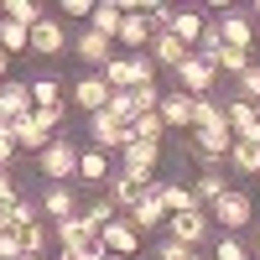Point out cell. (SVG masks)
Returning <instances> with one entry per match:
<instances>
[{"label":"cell","instance_id":"obj_31","mask_svg":"<svg viewBox=\"0 0 260 260\" xmlns=\"http://www.w3.org/2000/svg\"><path fill=\"white\" fill-rule=\"evenodd\" d=\"M0 47L6 52H31V26H16V21L0 16Z\"/></svg>","mask_w":260,"mask_h":260},{"label":"cell","instance_id":"obj_27","mask_svg":"<svg viewBox=\"0 0 260 260\" xmlns=\"http://www.w3.org/2000/svg\"><path fill=\"white\" fill-rule=\"evenodd\" d=\"M0 16L16 21V26H37V21H47V11H42L37 0H6V6H0Z\"/></svg>","mask_w":260,"mask_h":260},{"label":"cell","instance_id":"obj_33","mask_svg":"<svg viewBox=\"0 0 260 260\" xmlns=\"http://www.w3.org/2000/svg\"><path fill=\"white\" fill-rule=\"evenodd\" d=\"M130 136H136V141H151V146H161V136H167V125H161V110H156V115H141L136 125H130Z\"/></svg>","mask_w":260,"mask_h":260},{"label":"cell","instance_id":"obj_22","mask_svg":"<svg viewBox=\"0 0 260 260\" xmlns=\"http://www.w3.org/2000/svg\"><path fill=\"white\" fill-rule=\"evenodd\" d=\"M11 130H16V146H31V151H37V156H42V151H47V146H52V130H47V125H42V120H37V110H31L26 120H16Z\"/></svg>","mask_w":260,"mask_h":260},{"label":"cell","instance_id":"obj_49","mask_svg":"<svg viewBox=\"0 0 260 260\" xmlns=\"http://www.w3.org/2000/svg\"><path fill=\"white\" fill-rule=\"evenodd\" d=\"M255 68H260V57H255Z\"/></svg>","mask_w":260,"mask_h":260},{"label":"cell","instance_id":"obj_12","mask_svg":"<svg viewBox=\"0 0 260 260\" xmlns=\"http://www.w3.org/2000/svg\"><path fill=\"white\" fill-rule=\"evenodd\" d=\"M203 26H208V16H203V11H192V6H182V11H172V16H167V26H161V31H172L177 42H187V47L198 52Z\"/></svg>","mask_w":260,"mask_h":260},{"label":"cell","instance_id":"obj_36","mask_svg":"<svg viewBox=\"0 0 260 260\" xmlns=\"http://www.w3.org/2000/svg\"><path fill=\"white\" fill-rule=\"evenodd\" d=\"M83 213H89V219L104 229V224H110V219H120V208L110 203V192H99V198H89V208H83Z\"/></svg>","mask_w":260,"mask_h":260},{"label":"cell","instance_id":"obj_19","mask_svg":"<svg viewBox=\"0 0 260 260\" xmlns=\"http://www.w3.org/2000/svg\"><path fill=\"white\" fill-rule=\"evenodd\" d=\"M192 94H182V89H172V94H161V125L167 130H187L192 125Z\"/></svg>","mask_w":260,"mask_h":260},{"label":"cell","instance_id":"obj_29","mask_svg":"<svg viewBox=\"0 0 260 260\" xmlns=\"http://www.w3.org/2000/svg\"><path fill=\"white\" fill-rule=\"evenodd\" d=\"M161 203H167V213H192L198 208L192 187H182V182H161Z\"/></svg>","mask_w":260,"mask_h":260},{"label":"cell","instance_id":"obj_47","mask_svg":"<svg viewBox=\"0 0 260 260\" xmlns=\"http://www.w3.org/2000/svg\"><path fill=\"white\" fill-rule=\"evenodd\" d=\"M255 16H260V0H255Z\"/></svg>","mask_w":260,"mask_h":260},{"label":"cell","instance_id":"obj_39","mask_svg":"<svg viewBox=\"0 0 260 260\" xmlns=\"http://www.w3.org/2000/svg\"><path fill=\"white\" fill-rule=\"evenodd\" d=\"M234 99L260 104V68H245V73H240V94H234Z\"/></svg>","mask_w":260,"mask_h":260},{"label":"cell","instance_id":"obj_35","mask_svg":"<svg viewBox=\"0 0 260 260\" xmlns=\"http://www.w3.org/2000/svg\"><path fill=\"white\" fill-rule=\"evenodd\" d=\"M213 260H255V255H250V245L240 240V234H224V240L213 245Z\"/></svg>","mask_w":260,"mask_h":260},{"label":"cell","instance_id":"obj_21","mask_svg":"<svg viewBox=\"0 0 260 260\" xmlns=\"http://www.w3.org/2000/svg\"><path fill=\"white\" fill-rule=\"evenodd\" d=\"M73 47H78V57H83V62H94V73H99L104 62H110V57H115V42H110V37H99L94 26L83 31V37L73 42Z\"/></svg>","mask_w":260,"mask_h":260},{"label":"cell","instance_id":"obj_3","mask_svg":"<svg viewBox=\"0 0 260 260\" xmlns=\"http://www.w3.org/2000/svg\"><path fill=\"white\" fill-rule=\"evenodd\" d=\"M208 219L219 224V229H250V219H255V203H250V192H245V187H229L224 198L208 208Z\"/></svg>","mask_w":260,"mask_h":260},{"label":"cell","instance_id":"obj_32","mask_svg":"<svg viewBox=\"0 0 260 260\" xmlns=\"http://www.w3.org/2000/svg\"><path fill=\"white\" fill-rule=\"evenodd\" d=\"M16 245H21V255H47V229H42V224L16 229Z\"/></svg>","mask_w":260,"mask_h":260},{"label":"cell","instance_id":"obj_17","mask_svg":"<svg viewBox=\"0 0 260 260\" xmlns=\"http://www.w3.org/2000/svg\"><path fill=\"white\" fill-rule=\"evenodd\" d=\"M52 234H57V245H62V250H73V245H89V240H99V224L89 219V213H73V219L52 224Z\"/></svg>","mask_w":260,"mask_h":260},{"label":"cell","instance_id":"obj_23","mask_svg":"<svg viewBox=\"0 0 260 260\" xmlns=\"http://www.w3.org/2000/svg\"><path fill=\"white\" fill-rule=\"evenodd\" d=\"M120 26H125V6H120V0H99V6H94V31L115 42Z\"/></svg>","mask_w":260,"mask_h":260},{"label":"cell","instance_id":"obj_14","mask_svg":"<svg viewBox=\"0 0 260 260\" xmlns=\"http://www.w3.org/2000/svg\"><path fill=\"white\" fill-rule=\"evenodd\" d=\"M187 52H192L187 42H177L172 31H156V37H151V52H146V57L156 62V68H172V73H177L182 62H187Z\"/></svg>","mask_w":260,"mask_h":260},{"label":"cell","instance_id":"obj_45","mask_svg":"<svg viewBox=\"0 0 260 260\" xmlns=\"http://www.w3.org/2000/svg\"><path fill=\"white\" fill-rule=\"evenodd\" d=\"M250 255H255V260H260V229H255V245H250Z\"/></svg>","mask_w":260,"mask_h":260},{"label":"cell","instance_id":"obj_13","mask_svg":"<svg viewBox=\"0 0 260 260\" xmlns=\"http://www.w3.org/2000/svg\"><path fill=\"white\" fill-rule=\"evenodd\" d=\"M219 37H224V47H245V52H250V47H255V21H250L245 11L229 6V11L219 16Z\"/></svg>","mask_w":260,"mask_h":260},{"label":"cell","instance_id":"obj_20","mask_svg":"<svg viewBox=\"0 0 260 260\" xmlns=\"http://www.w3.org/2000/svg\"><path fill=\"white\" fill-rule=\"evenodd\" d=\"M73 104H83L89 115H99V110H110V83H104L99 73H89V78H78L73 83Z\"/></svg>","mask_w":260,"mask_h":260},{"label":"cell","instance_id":"obj_34","mask_svg":"<svg viewBox=\"0 0 260 260\" xmlns=\"http://www.w3.org/2000/svg\"><path fill=\"white\" fill-rule=\"evenodd\" d=\"M31 104H37V110H52V104H62L57 78H37V83H31Z\"/></svg>","mask_w":260,"mask_h":260},{"label":"cell","instance_id":"obj_42","mask_svg":"<svg viewBox=\"0 0 260 260\" xmlns=\"http://www.w3.org/2000/svg\"><path fill=\"white\" fill-rule=\"evenodd\" d=\"M62 16H94V0H62Z\"/></svg>","mask_w":260,"mask_h":260},{"label":"cell","instance_id":"obj_28","mask_svg":"<svg viewBox=\"0 0 260 260\" xmlns=\"http://www.w3.org/2000/svg\"><path fill=\"white\" fill-rule=\"evenodd\" d=\"M213 68L240 78L245 68H255V52H245V47H219V52H213Z\"/></svg>","mask_w":260,"mask_h":260},{"label":"cell","instance_id":"obj_24","mask_svg":"<svg viewBox=\"0 0 260 260\" xmlns=\"http://www.w3.org/2000/svg\"><path fill=\"white\" fill-rule=\"evenodd\" d=\"M141 192H146V187H141L136 177H125V172H115V177H110V203H115L120 213L136 208V203H141Z\"/></svg>","mask_w":260,"mask_h":260},{"label":"cell","instance_id":"obj_7","mask_svg":"<svg viewBox=\"0 0 260 260\" xmlns=\"http://www.w3.org/2000/svg\"><path fill=\"white\" fill-rule=\"evenodd\" d=\"M151 37H156V26L141 16V6L136 0H125V26H120V47H130V52H151Z\"/></svg>","mask_w":260,"mask_h":260},{"label":"cell","instance_id":"obj_37","mask_svg":"<svg viewBox=\"0 0 260 260\" xmlns=\"http://www.w3.org/2000/svg\"><path fill=\"white\" fill-rule=\"evenodd\" d=\"M37 213H42V203H31V198H16V203H11V229H26V224H37Z\"/></svg>","mask_w":260,"mask_h":260},{"label":"cell","instance_id":"obj_48","mask_svg":"<svg viewBox=\"0 0 260 260\" xmlns=\"http://www.w3.org/2000/svg\"><path fill=\"white\" fill-rule=\"evenodd\" d=\"M104 260H120V255H104Z\"/></svg>","mask_w":260,"mask_h":260},{"label":"cell","instance_id":"obj_4","mask_svg":"<svg viewBox=\"0 0 260 260\" xmlns=\"http://www.w3.org/2000/svg\"><path fill=\"white\" fill-rule=\"evenodd\" d=\"M213 83H219V68H213V57L187 52V62L177 68V89H182V94H192V99H208Z\"/></svg>","mask_w":260,"mask_h":260},{"label":"cell","instance_id":"obj_16","mask_svg":"<svg viewBox=\"0 0 260 260\" xmlns=\"http://www.w3.org/2000/svg\"><path fill=\"white\" fill-rule=\"evenodd\" d=\"M192 130H198V136H219V130H229L224 99H198V104H192ZM229 136H234V130H229Z\"/></svg>","mask_w":260,"mask_h":260},{"label":"cell","instance_id":"obj_30","mask_svg":"<svg viewBox=\"0 0 260 260\" xmlns=\"http://www.w3.org/2000/svg\"><path fill=\"white\" fill-rule=\"evenodd\" d=\"M78 177L83 182H110V156H104V151H83L78 156Z\"/></svg>","mask_w":260,"mask_h":260},{"label":"cell","instance_id":"obj_44","mask_svg":"<svg viewBox=\"0 0 260 260\" xmlns=\"http://www.w3.org/2000/svg\"><path fill=\"white\" fill-rule=\"evenodd\" d=\"M6 73H11V52L0 47V78H6Z\"/></svg>","mask_w":260,"mask_h":260},{"label":"cell","instance_id":"obj_46","mask_svg":"<svg viewBox=\"0 0 260 260\" xmlns=\"http://www.w3.org/2000/svg\"><path fill=\"white\" fill-rule=\"evenodd\" d=\"M21 260H52V255H21Z\"/></svg>","mask_w":260,"mask_h":260},{"label":"cell","instance_id":"obj_41","mask_svg":"<svg viewBox=\"0 0 260 260\" xmlns=\"http://www.w3.org/2000/svg\"><path fill=\"white\" fill-rule=\"evenodd\" d=\"M0 260H21V245H16V229L0 234Z\"/></svg>","mask_w":260,"mask_h":260},{"label":"cell","instance_id":"obj_38","mask_svg":"<svg viewBox=\"0 0 260 260\" xmlns=\"http://www.w3.org/2000/svg\"><path fill=\"white\" fill-rule=\"evenodd\" d=\"M156 260H208L203 250H187V245H177V240H167L161 250H156Z\"/></svg>","mask_w":260,"mask_h":260},{"label":"cell","instance_id":"obj_26","mask_svg":"<svg viewBox=\"0 0 260 260\" xmlns=\"http://www.w3.org/2000/svg\"><path fill=\"white\" fill-rule=\"evenodd\" d=\"M229 167L240 172V177H260V141H234Z\"/></svg>","mask_w":260,"mask_h":260},{"label":"cell","instance_id":"obj_1","mask_svg":"<svg viewBox=\"0 0 260 260\" xmlns=\"http://www.w3.org/2000/svg\"><path fill=\"white\" fill-rule=\"evenodd\" d=\"M78 156H83V151H78L73 141L52 136V146L37 156V172H42L47 182H73V177H78Z\"/></svg>","mask_w":260,"mask_h":260},{"label":"cell","instance_id":"obj_8","mask_svg":"<svg viewBox=\"0 0 260 260\" xmlns=\"http://www.w3.org/2000/svg\"><path fill=\"white\" fill-rule=\"evenodd\" d=\"M125 219L136 224V229H167V219H172V213H167V203H161V182H151V187L141 192V203L130 208Z\"/></svg>","mask_w":260,"mask_h":260},{"label":"cell","instance_id":"obj_18","mask_svg":"<svg viewBox=\"0 0 260 260\" xmlns=\"http://www.w3.org/2000/svg\"><path fill=\"white\" fill-rule=\"evenodd\" d=\"M62 47H68V31H62V21H37V26H31V52L37 57H57Z\"/></svg>","mask_w":260,"mask_h":260},{"label":"cell","instance_id":"obj_11","mask_svg":"<svg viewBox=\"0 0 260 260\" xmlns=\"http://www.w3.org/2000/svg\"><path fill=\"white\" fill-rule=\"evenodd\" d=\"M224 115H229L234 141H260V104H250V99H224Z\"/></svg>","mask_w":260,"mask_h":260},{"label":"cell","instance_id":"obj_51","mask_svg":"<svg viewBox=\"0 0 260 260\" xmlns=\"http://www.w3.org/2000/svg\"><path fill=\"white\" fill-rule=\"evenodd\" d=\"M0 172H6V167H0Z\"/></svg>","mask_w":260,"mask_h":260},{"label":"cell","instance_id":"obj_43","mask_svg":"<svg viewBox=\"0 0 260 260\" xmlns=\"http://www.w3.org/2000/svg\"><path fill=\"white\" fill-rule=\"evenodd\" d=\"M0 234H11V203H0Z\"/></svg>","mask_w":260,"mask_h":260},{"label":"cell","instance_id":"obj_50","mask_svg":"<svg viewBox=\"0 0 260 260\" xmlns=\"http://www.w3.org/2000/svg\"><path fill=\"white\" fill-rule=\"evenodd\" d=\"M0 83H6V78H0Z\"/></svg>","mask_w":260,"mask_h":260},{"label":"cell","instance_id":"obj_6","mask_svg":"<svg viewBox=\"0 0 260 260\" xmlns=\"http://www.w3.org/2000/svg\"><path fill=\"white\" fill-rule=\"evenodd\" d=\"M31 110H37V104H31V83H21V78H6V83H0V125L26 120Z\"/></svg>","mask_w":260,"mask_h":260},{"label":"cell","instance_id":"obj_9","mask_svg":"<svg viewBox=\"0 0 260 260\" xmlns=\"http://www.w3.org/2000/svg\"><path fill=\"white\" fill-rule=\"evenodd\" d=\"M99 240H104V250H110V255H120V260H130V255L141 250V229H136V224H130L125 213H120V219H110V224L99 229Z\"/></svg>","mask_w":260,"mask_h":260},{"label":"cell","instance_id":"obj_10","mask_svg":"<svg viewBox=\"0 0 260 260\" xmlns=\"http://www.w3.org/2000/svg\"><path fill=\"white\" fill-rule=\"evenodd\" d=\"M89 136H94V151H125V141H130V130L110 115V110H99V115H89Z\"/></svg>","mask_w":260,"mask_h":260},{"label":"cell","instance_id":"obj_40","mask_svg":"<svg viewBox=\"0 0 260 260\" xmlns=\"http://www.w3.org/2000/svg\"><path fill=\"white\" fill-rule=\"evenodd\" d=\"M16 151H21V146H16V130H11V125H0V167H11V161H16Z\"/></svg>","mask_w":260,"mask_h":260},{"label":"cell","instance_id":"obj_2","mask_svg":"<svg viewBox=\"0 0 260 260\" xmlns=\"http://www.w3.org/2000/svg\"><path fill=\"white\" fill-rule=\"evenodd\" d=\"M167 234H172L177 245H187V250H203V245L213 240V219H208V208L172 213V219H167Z\"/></svg>","mask_w":260,"mask_h":260},{"label":"cell","instance_id":"obj_5","mask_svg":"<svg viewBox=\"0 0 260 260\" xmlns=\"http://www.w3.org/2000/svg\"><path fill=\"white\" fill-rule=\"evenodd\" d=\"M156 156H161V146H151V141H136V136H130L125 151H120L125 177H136L141 187H151V182H156V177H151V172H156Z\"/></svg>","mask_w":260,"mask_h":260},{"label":"cell","instance_id":"obj_25","mask_svg":"<svg viewBox=\"0 0 260 260\" xmlns=\"http://www.w3.org/2000/svg\"><path fill=\"white\" fill-rule=\"evenodd\" d=\"M224 192H229V177H224V172H203V177L192 182V198H198V208H213Z\"/></svg>","mask_w":260,"mask_h":260},{"label":"cell","instance_id":"obj_15","mask_svg":"<svg viewBox=\"0 0 260 260\" xmlns=\"http://www.w3.org/2000/svg\"><path fill=\"white\" fill-rule=\"evenodd\" d=\"M42 213H47L52 224H62V219H73V213H83V208H78V192H73L68 182H52L47 192H42Z\"/></svg>","mask_w":260,"mask_h":260}]
</instances>
